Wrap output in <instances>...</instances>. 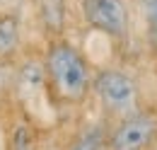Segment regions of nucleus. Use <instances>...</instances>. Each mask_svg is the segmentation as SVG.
Listing matches in <instances>:
<instances>
[{
  "label": "nucleus",
  "mask_w": 157,
  "mask_h": 150,
  "mask_svg": "<svg viewBox=\"0 0 157 150\" xmlns=\"http://www.w3.org/2000/svg\"><path fill=\"white\" fill-rule=\"evenodd\" d=\"M46 97L53 109H78L92 97L94 65L68 37L46 39L44 49Z\"/></svg>",
  "instance_id": "1"
},
{
  "label": "nucleus",
  "mask_w": 157,
  "mask_h": 150,
  "mask_svg": "<svg viewBox=\"0 0 157 150\" xmlns=\"http://www.w3.org/2000/svg\"><path fill=\"white\" fill-rule=\"evenodd\" d=\"M92 97L97 99L99 114L106 124H114L118 119L138 112L140 107H145L140 80L121 65L94 68Z\"/></svg>",
  "instance_id": "2"
},
{
  "label": "nucleus",
  "mask_w": 157,
  "mask_h": 150,
  "mask_svg": "<svg viewBox=\"0 0 157 150\" xmlns=\"http://www.w3.org/2000/svg\"><path fill=\"white\" fill-rule=\"evenodd\" d=\"M12 97H15V109H22V112L32 114L34 119H39V109L48 107L41 49H36V46H24L20 58L15 61Z\"/></svg>",
  "instance_id": "3"
},
{
  "label": "nucleus",
  "mask_w": 157,
  "mask_h": 150,
  "mask_svg": "<svg viewBox=\"0 0 157 150\" xmlns=\"http://www.w3.org/2000/svg\"><path fill=\"white\" fill-rule=\"evenodd\" d=\"M106 150H155L157 148V109L140 107L109 124L106 131Z\"/></svg>",
  "instance_id": "4"
},
{
  "label": "nucleus",
  "mask_w": 157,
  "mask_h": 150,
  "mask_svg": "<svg viewBox=\"0 0 157 150\" xmlns=\"http://www.w3.org/2000/svg\"><path fill=\"white\" fill-rule=\"evenodd\" d=\"M80 17L87 29L111 41H126L131 37V2L128 0H80Z\"/></svg>",
  "instance_id": "5"
},
{
  "label": "nucleus",
  "mask_w": 157,
  "mask_h": 150,
  "mask_svg": "<svg viewBox=\"0 0 157 150\" xmlns=\"http://www.w3.org/2000/svg\"><path fill=\"white\" fill-rule=\"evenodd\" d=\"M44 126L32 114L12 109L5 116V150H44Z\"/></svg>",
  "instance_id": "6"
},
{
  "label": "nucleus",
  "mask_w": 157,
  "mask_h": 150,
  "mask_svg": "<svg viewBox=\"0 0 157 150\" xmlns=\"http://www.w3.org/2000/svg\"><path fill=\"white\" fill-rule=\"evenodd\" d=\"M34 17L44 39L65 37V27L70 17L68 0H34Z\"/></svg>",
  "instance_id": "7"
},
{
  "label": "nucleus",
  "mask_w": 157,
  "mask_h": 150,
  "mask_svg": "<svg viewBox=\"0 0 157 150\" xmlns=\"http://www.w3.org/2000/svg\"><path fill=\"white\" fill-rule=\"evenodd\" d=\"M24 51V27L15 10H0V63H15Z\"/></svg>",
  "instance_id": "8"
},
{
  "label": "nucleus",
  "mask_w": 157,
  "mask_h": 150,
  "mask_svg": "<svg viewBox=\"0 0 157 150\" xmlns=\"http://www.w3.org/2000/svg\"><path fill=\"white\" fill-rule=\"evenodd\" d=\"M140 12H143V24H145V44L150 53L157 58V0Z\"/></svg>",
  "instance_id": "9"
},
{
  "label": "nucleus",
  "mask_w": 157,
  "mask_h": 150,
  "mask_svg": "<svg viewBox=\"0 0 157 150\" xmlns=\"http://www.w3.org/2000/svg\"><path fill=\"white\" fill-rule=\"evenodd\" d=\"M152 2H155V0H136V5L140 7V10H145V7H147V5H152Z\"/></svg>",
  "instance_id": "10"
},
{
  "label": "nucleus",
  "mask_w": 157,
  "mask_h": 150,
  "mask_svg": "<svg viewBox=\"0 0 157 150\" xmlns=\"http://www.w3.org/2000/svg\"><path fill=\"white\" fill-rule=\"evenodd\" d=\"M44 150H65V143H63V145H46Z\"/></svg>",
  "instance_id": "11"
},
{
  "label": "nucleus",
  "mask_w": 157,
  "mask_h": 150,
  "mask_svg": "<svg viewBox=\"0 0 157 150\" xmlns=\"http://www.w3.org/2000/svg\"><path fill=\"white\" fill-rule=\"evenodd\" d=\"M99 150H106V145H104V148H99Z\"/></svg>",
  "instance_id": "12"
}]
</instances>
